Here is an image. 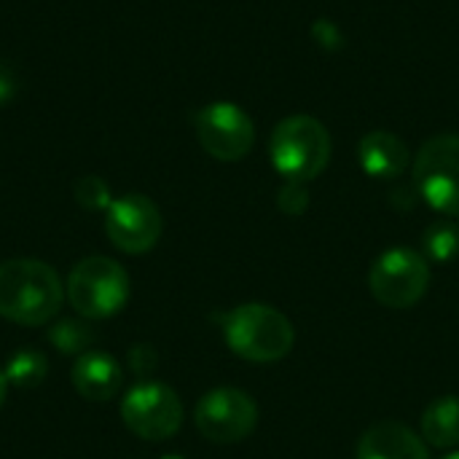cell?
Wrapping results in <instances>:
<instances>
[{
	"instance_id": "9a60e30c",
	"label": "cell",
	"mask_w": 459,
	"mask_h": 459,
	"mask_svg": "<svg viewBox=\"0 0 459 459\" xmlns=\"http://www.w3.org/2000/svg\"><path fill=\"white\" fill-rule=\"evenodd\" d=\"M422 255L428 264H452L459 255V226L455 221L430 223L422 234Z\"/></svg>"
},
{
	"instance_id": "ba28073f",
	"label": "cell",
	"mask_w": 459,
	"mask_h": 459,
	"mask_svg": "<svg viewBox=\"0 0 459 459\" xmlns=\"http://www.w3.org/2000/svg\"><path fill=\"white\" fill-rule=\"evenodd\" d=\"M196 430L212 444L245 441L258 425L255 401L237 387H215L194 409Z\"/></svg>"
},
{
	"instance_id": "9c48e42d",
	"label": "cell",
	"mask_w": 459,
	"mask_h": 459,
	"mask_svg": "<svg viewBox=\"0 0 459 459\" xmlns=\"http://www.w3.org/2000/svg\"><path fill=\"white\" fill-rule=\"evenodd\" d=\"M194 126L202 148L218 161H239L253 151V118L234 102L223 100L204 105L194 118Z\"/></svg>"
},
{
	"instance_id": "ac0fdd59",
	"label": "cell",
	"mask_w": 459,
	"mask_h": 459,
	"mask_svg": "<svg viewBox=\"0 0 459 459\" xmlns=\"http://www.w3.org/2000/svg\"><path fill=\"white\" fill-rule=\"evenodd\" d=\"M75 199L86 210H108L110 207V191L108 183L100 180L97 175H86L75 183Z\"/></svg>"
},
{
	"instance_id": "ffe728a7",
	"label": "cell",
	"mask_w": 459,
	"mask_h": 459,
	"mask_svg": "<svg viewBox=\"0 0 459 459\" xmlns=\"http://www.w3.org/2000/svg\"><path fill=\"white\" fill-rule=\"evenodd\" d=\"M129 366H132V371L134 374H151L153 368H156V352L151 350V347H145V344H140V347H134L132 350V355H129Z\"/></svg>"
},
{
	"instance_id": "5b68a950",
	"label": "cell",
	"mask_w": 459,
	"mask_h": 459,
	"mask_svg": "<svg viewBox=\"0 0 459 459\" xmlns=\"http://www.w3.org/2000/svg\"><path fill=\"white\" fill-rule=\"evenodd\" d=\"M430 288V264L411 247L385 250L368 272L371 296L387 309L414 307Z\"/></svg>"
},
{
	"instance_id": "7a4b0ae2",
	"label": "cell",
	"mask_w": 459,
	"mask_h": 459,
	"mask_svg": "<svg viewBox=\"0 0 459 459\" xmlns=\"http://www.w3.org/2000/svg\"><path fill=\"white\" fill-rule=\"evenodd\" d=\"M226 344L250 363H277L290 355L293 323L269 304H242L221 317Z\"/></svg>"
},
{
	"instance_id": "cb8c5ba5",
	"label": "cell",
	"mask_w": 459,
	"mask_h": 459,
	"mask_svg": "<svg viewBox=\"0 0 459 459\" xmlns=\"http://www.w3.org/2000/svg\"><path fill=\"white\" fill-rule=\"evenodd\" d=\"M161 459H183V457H178V455H169V457H161Z\"/></svg>"
},
{
	"instance_id": "2e32d148",
	"label": "cell",
	"mask_w": 459,
	"mask_h": 459,
	"mask_svg": "<svg viewBox=\"0 0 459 459\" xmlns=\"http://www.w3.org/2000/svg\"><path fill=\"white\" fill-rule=\"evenodd\" d=\"M46 371H48V363L40 352L35 350H19L11 355L8 366H5V379L8 385L13 387H22V390H30L35 385H40L46 379Z\"/></svg>"
},
{
	"instance_id": "3957f363",
	"label": "cell",
	"mask_w": 459,
	"mask_h": 459,
	"mask_svg": "<svg viewBox=\"0 0 459 459\" xmlns=\"http://www.w3.org/2000/svg\"><path fill=\"white\" fill-rule=\"evenodd\" d=\"M269 156L288 183H309L320 178L331 161V134L315 116L282 118L272 132Z\"/></svg>"
},
{
	"instance_id": "e0dca14e",
	"label": "cell",
	"mask_w": 459,
	"mask_h": 459,
	"mask_svg": "<svg viewBox=\"0 0 459 459\" xmlns=\"http://www.w3.org/2000/svg\"><path fill=\"white\" fill-rule=\"evenodd\" d=\"M48 342L65 352V355H83L89 352L91 342H94V333L86 323L81 320H59L51 331H48Z\"/></svg>"
},
{
	"instance_id": "6da1fadb",
	"label": "cell",
	"mask_w": 459,
	"mask_h": 459,
	"mask_svg": "<svg viewBox=\"0 0 459 459\" xmlns=\"http://www.w3.org/2000/svg\"><path fill=\"white\" fill-rule=\"evenodd\" d=\"M62 307V282L56 272L32 258L0 264V317L19 325H43Z\"/></svg>"
},
{
	"instance_id": "5bb4252c",
	"label": "cell",
	"mask_w": 459,
	"mask_h": 459,
	"mask_svg": "<svg viewBox=\"0 0 459 459\" xmlns=\"http://www.w3.org/2000/svg\"><path fill=\"white\" fill-rule=\"evenodd\" d=\"M422 438L436 449L459 446V395H444L425 409Z\"/></svg>"
},
{
	"instance_id": "8fae6325",
	"label": "cell",
	"mask_w": 459,
	"mask_h": 459,
	"mask_svg": "<svg viewBox=\"0 0 459 459\" xmlns=\"http://www.w3.org/2000/svg\"><path fill=\"white\" fill-rule=\"evenodd\" d=\"M358 459H430L428 444L406 425L385 420L371 425L358 441Z\"/></svg>"
},
{
	"instance_id": "603a6c76",
	"label": "cell",
	"mask_w": 459,
	"mask_h": 459,
	"mask_svg": "<svg viewBox=\"0 0 459 459\" xmlns=\"http://www.w3.org/2000/svg\"><path fill=\"white\" fill-rule=\"evenodd\" d=\"M441 459H459V452H449L446 457H441Z\"/></svg>"
},
{
	"instance_id": "4fadbf2b",
	"label": "cell",
	"mask_w": 459,
	"mask_h": 459,
	"mask_svg": "<svg viewBox=\"0 0 459 459\" xmlns=\"http://www.w3.org/2000/svg\"><path fill=\"white\" fill-rule=\"evenodd\" d=\"M121 366L108 352H83L73 366V385L89 401H110L121 387Z\"/></svg>"
},
{
	"instance_id": "52a82bcc",
	"label": "cell",
	"mask_w": 459,
	"mask_h": 459,
	"mask_svg": "<svg viewBox=\"0 0 459 459\" xmlns=\"http://www.w3.org/2000/svg\"><path fill=\"white\" fill-rule=\"evenodd\" d=\"M124 425L145 441L172 438L183 425V403L178 393L161 382H143L121 401Z\"/></svg>"
},
{
	"instance_id": "7402d4cb",
	"label": "cell",
	"mask_w": 459,
	"mask_h": 459,
	"mask_svg": "<svg viewBox=\"0 0 459 459\" xmlns=\"http://www.w3.org/2000/svg\"><path fill=\"white\" fill-rule=\"evenodd\" d=\"M5 395H8V379H5V374L0 371V409H3V403H5Z\"/></svg>"
},
{
	"instance_id": "44dd1931",
	"label": "cell",
	"mask_w": 459,
	"mask_h": 459,
	"mask_svg": "<svg viewBox=\"0 0 459 459\" xmlns=\"http://www.w3.org/2000/svg\"><path fill=\"white\" fill-rule=\"evenodd\" d=\"M11 91H13V81H11V75H8V70L0 65V105L11 97Z\"/></svg>"
},
{
	"instance_id": "8992f818",
	"label": "cell",
	"mask_w": 459,
	"mask_h": 459,
	"mask_svg": "<svg viewBox=\"0 0 459 459\" xmlns=\"http://www.w3.org/2000/svg\"><path fill=\"white\" fill-rule=\"evenodd\" d=\"M414 186L436 212L459 218V134L430 137L414 161Z\"/></svg>"
},
{
	"instance_id": "30bf717a",
	"label": "cell",
	"mask_w": 459,
	"mask_h": 459,
	"mask_svg": "<svg viewBox=\"0 0 459 459\" xmlns=\"http://www.w3.org/2000/svg\"><path fill=\"white\" fill-rule=\"evenodd\" d=\"M161 229H164V223H161L159 207L143 194L118 196L105 210L108 239L129 255L148 253L159 242Z\"/></svg>"
},
{
	"instance_id": "d6986e66",
	"label": "cell",
	"mask_w": 459,
	"mask_h": 459,
	"mask_svg": "<svg viewBox=\"0 0 459 459\" xmlns=\"http://www.w3.org/2000/svg\"><path fill=\"white\" fill-rule=\"evenodd\" d=\"M277 204L288 215H301L309 207V194H307L304 183H285L277 194Z\"/></svg>"
},
{
	"instance_id": "7c38bea8",
	"label": "cell",
	"mask_w": 459,
	"mask_h": 459,
	"mask_svg": "<svg viewBox=\"0 0 459 459\" xmlns=\"http://www.w3.org/2000/svg\"><path fill=\"white\" fill-rule=\"evenodd\" d=\"M358 161L368 178L395 180L409 169L411 153H409V145L398 134L385 132V129H374V132L360 137Z\"/></svg>"
},
{
	"instance_id": "277c9868",
	"label": "cell",
	"mask_w": 459,
	"mask_h": 459,
	"mask_svg": "<svg viewBox=\"0 0 459 459\" xmlns=\"http://www.w3.org/2000/svg\"><path fill=\"white\" fill-rule=\"evenodd\" d=\"M67 299L73 309L89 320H105L124 309L129 299V277L121 264L105 255L83 258L67 277Z\"/></svg>"
}]
</instances>
